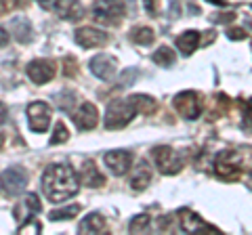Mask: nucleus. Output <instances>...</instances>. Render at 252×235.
<instances>
[{"label": "nucleus", "instance_id": "33", "mask_svg": "<svg viewBox=\"0 0 252 235\" xmlns=\"http://www.w3.org/2000/svg\"><path fill=\"white\" fill-rule=\"evenodd\" d=\"M26 231H32V233H40L42 231V227H40V223H26V225H23V227H19V233H26Z\"/></svg>", "mask_w": 252, "mask_h": 235}, {"label": "nucleus", "instance_id": "5", "mask_svg": "<svg viewBox=\"0 0 252 235\" xmlns=\"http://www.w3.org/2000/svg\"><path fill=\"white\" fill-rule=\"evenodd\" d=\"M172 107L177 109V114L185 120H198L202 109H204V103H202V97L200 92L195 90H183L172 99Z\"/></svg>", "mask_w": 252, "mask_h": 235}, {"label": "nucleus", "instance_id": "34", "mask_svg": "<svg viewBox=\"0 0 252 235\" xmlns=\"http://www.w3.org/2000/svg\"><path fill=\"white\" fill-rule=\"evenodd\" d=\"M15 9V0H0V15H6Z\"/></svg>", "mask_w": 252, "mask_h": 235}, {"label": "nucleus", "instance_id": "18", "mask_svg": "<svg viewBox=\"0 0 252 235\" xmlns=\"http://www.w3.org/2000/svg\"><path fill=\"white\" fill-rule=\"evenodd\" d=\"M152 183V166L145 160H139L132 166V175H130V187L135 191H143L145 187Z\"/></svg>", "mask_w": 252, "mask_h": 235}, {"label": "nucleus", "instance_id": "40", "mask_svg": "<svg viewBox=\"0 0 252 235\" xmlns=\"http://www.w3.org/2000/svg\"><path fill=\"white\" fill-rule=\"evenodd\" d=\"M0 189H2V183H0Z\"/></svg>", "mask_w": 252, "mask_h": 235}, {"label": "nucleus", "instance_id": "28", "mask_svg": "<svg viewBox=\"0 0 252 235\" xmlns=\"http://www.w3.org/2000/svg\"><path fill=\"white\" fill-rule=\"evenodd\" d=\"M147 227H149V216H147V214H137V216L130 218L128 231H130V233H143Z\"/></svg>", "mask_w": 252, "mask_h": 235}, {"label": "nucleus", "instance_id": "39", "mask_svg": "<svg viewBox=\"0 0 252 235\" xmlns=\"http://www.w3.org/2000/svg\"><path fill=\"white\" fill-rule=\"evenodd\" d=\"M206 2L217 4V6H225V4H227V0H206Z\"/></svg>", "mask_w": 252, "mask_h": 235}, {"label": "nucleus", "instance_id": "24", "mask_svg": "<svg viewBox=\"0 0 252 235\" xmlns=\"http://www.w3.org/2000/svg\"><path fill=\"white\" fill-rule=\"evenodd\" d=\"M76 214H80V206H78V204H69V206H65V208L53 210V212L49 214V218L51 221H69V218H74Z\"/></svg>", "mask_w": 252, "mask_h": 235}, {"label": "nucleus", "instance_id": "6", "mask_svg": "<svg viewBox=\"0 0 252 235\" xmlns=\"http://www.w3.org/2000/svg\"><path fill=\"white\" fill-rule=\"evenodd\" d=\"M154 162H156V168L162 172V175L166 176H172L181 172L183 168V160H181V155L172 149L168 145H160L154 149Z\"/></svg>", "mask_w": 252, "mask_h": 235}, {"label": "nucleus", "instance_id": "20", "mask_svg": "<svg viewBox=\"0 0 252 235\" xmlns=\"http://www.w3.org/2000/svg\"><path fill=\"white\" fill-rule=\"evenodd\" d=\"M198 44H200V32H195V29H185L183 34L177 36V49L185 57H189V55L198 49Z\"/></svg>", "mask_w": 252, "mask_h": 235}, {"label": "nucleus", "instance_id": "37", "mask_svg": "<svg viewBox=\"0 0 252 235\" xmlns=\"http://www.w3.org/2000/svg\"><path fill=\"white\" fill-rule=\"evenodd\" d=\"M53 2L55 0H38V4H40L42 9H46V11H53Z\"/></svg>", "mask_w": 252, "mask_h": 235}, {"label": "nucleus", "instance_id": "10", "mask_svg": "<svg viewBox=\"0 0 252 235\" xmlns=\"http://www.w3.org/2000/svg\"><path fill=\"white\" fill-rule=\"evenodd\" d=\"M89 69H91L93 76L99 78V80L107 82V80H112L118 72V61H116V57H112V55L99 53L89 61Z\"/></svg>", "mask_w": 252, "mask_h": 235}, {"label": "nucleus", "instance_id": "17", "mask_svg": "<svg viewBox=\"0 0 252 235\" xmlns=\"http://www.w3.org/2000/svg\"><path fill=\"white\" fill-rule=\"evenodd\" d=\"M78 176H80V183L86 185V187H91V189H99V187H103V183H105V176L101 175L99 168L94 166V162H91V160L82 162Z\"/></svg>", "mask_w": 252, "mask_h": 235}, {"label": "nucleus", "instance_id": "11", "mask_svg": "<svg viewBox=\"0 0 252 235\" xmlns=\"http://www.w3.org/2000/svg\"><path fill=\"white\" fill-rule=\"evenodd\" d=\"M26 72H28V78L32 82L40 86V84H46V82L53 80L57 67H55V63L49 61V59H34V61H30L28 63Z\"/></svg>", "mask_w": 252, "mask_h": 235}, {"label": "nucleus", "instance_id": "26", "mask_svg": "<svg viewBox=\"0 0 252 235\" xmlns=\"http://www.w3.org/2000/svg\"><path fill=\"white\" fill-rule=\"evenodd\" d=\"M67 141H69L67 126L59 120V122L53 126V135H51V141H49V143H51V145H63V143H67Z\"/></svg>", "mask_w": 252, "mask_h": 235}, {"label": "nucleus", "instance_id": "27", "mask_svg": "<svg viewBox=\"0 0 252 235\" xmlns=\"http://www.w3.org/2000/svg\"><path fill=\"white\" fill-rule=\"evenodd\" d=\"M137 78H139V69L128 67L126 72H122L120 78H118V88H128V86H132L137 82Z\"/></svg>", "mask_w": 252, "mask_h": 235}, {"label": "nucleus", "instance_id": "29", "mask_svg": "<svg viewBox=\"0 0 252 235\" xmlns=\"http://www.w3.org/2000/svg\"><path fill=\"white\" fill-rule=\"evenodd\" d=\"M23 206H26L32 214H40L42 212V202L38 200L36 193H28L26 198H23Z\"/></svg>", "mask_w": 252, "mask_h": 235}, {"label": "nucleus", "instance_id": "13", "mask_svg": "<svg viewBox=\"0 0 252 235\" xmlns=\"http://www.w3.org/2000/svg\"><path fill=\"white\" fill-rule=\"evenodd\" d=\"M72 120L78 130H93L99 122V112L93 103H82L80 107L72 114Z\"/></svg>", "mask_w": 252, "mask_h": 235}, {"label": "nucleus", "instance_id": "22", "mask_svg": "<svg viewBox=\"0 0 252 235\" xmlns=\"http://www.w3.org/2000/svg\"><path fill=\"white\" fill-rule=\"evenodd\" d=\"M152 59H154V63L162 65V67H172L177 61V53L172 51L170 46H160V49L152 55Z\"/></svg>", "mask_w": 252, "mask_h": 235}, {"label": "nucleus", "instance_id": "23", "mask_svg": "<svg viewBox=\"0 0 252 235\" xmlns=\"http://www.w3.org/2000/svg\"><path fill=\"white\" fill-rule=\"evenodd\" d=\"M130 40L135 42V44H139V46H149L154 40H156V32L152 28H135L130 32Z\"/></svg>", "mask_w": 252, "mask_h": 235}, {"label": "nucleus", "instance_id": "16", "mask_svg": "<svg viewBox=\"0 0 252 235\" xmlns=\"http://www.w3.org/2000/svg\"><path fill=\"white\" fill-rule=\"evenodd\" d=\"M53 13H57V17L65 21H80L84 17V6L78 0H55Z\"/></svg>", "mask_w": 252, "mask_h": 235}, {"label": "nucleus", "instance_id": "36", "mask_svg": "<svg viewBox=\"0 0 252 235\" xmlns=\"http://www.w3.org/2000/svg\"><path fill=\"white\" fill-rule=\"evenodd\" d=\"M6 44H9V32H6V29L0 26V49L6 46Z\"/></svg>", "mask_w": 252, "mask_h": 235}, {"label": "nucleus", "instance_id": "4", "mask_svg": "<svg viewBox=\"0 0 252 235\" xmlns=\"http://www.w3.org/2000/svg\"><path fill=\"white\" fill-rule=\"evenodd\" d=\"M126 15L122 0H97L93 4V17L103 26H118Z\"/></svg>", "mask_w": 252, "mask_h": 235}, {"label": "nucleus", "instance_id": "7", "mask_svg": "<svg viewBox=\"0 0 252 235\" xmlns=\"http://www.w3.org/2000/svg\"><path fill=\"white\" fill-rule=\"evenodd\" d=\"M0 183H2V189L6 195H11V198L21 195L28 187V172L23 166H9L0 175Z\"/></svg>", "mask_w": 252, "mask_h": 235}, {"label": "nucleus", "instance_id": "35", "mask_svg": "<svg viewBox=\"0 0 252 235\" xmlns=\"http://www.w3.org/2000/svg\"><path fill=\"white\" fill-rule=\"evenodd\" d=\"M65 63H67L65 65V74L67 76H76L78 74V67H74V61L72 59H65Z\"/></svg>", "mask_w": 252, "mask_h": 235}, {"label": "nucleus", "instance_id": "2", "mask_svg": "<svg viewBox=\"0 0 252 235\" xmlns=\"http://www.w3.org/2000/svg\"><path fill=\"white\" fill-rule=\"evenodd\" d=\"M139 112H137V105H135V99L132 97H126V99H114L112 103L107 105L105 109V128L107 130H120L124 128L126 124L132 122Z\"/></svg>", "mask_w": 252, "mask_h": 235}, {"label": "nucleus", "instance_id": "12", "mask_svg": "<svg viewBox=\"0 0 252 235\" xmlns=\"http://www.w3.org/2000/svg\"><path fill=\"white\" fill-rule=\"evenodd\" d=\"M74 40L82 49H99L109 42V34L97 28H78L74 34Z\"/></svg>", "mask_w": 252, "mask_h": 235}, {"label": "nucleus", "instance_id": "9", "mask_svg": "<svg viewBox=\"0 0 252 235\" xmlns=\"http://www.w3.org/2000/svg\"><path fill=\"white\" fill-rule=\"evenodd\" d=\"M103 162L114 176H124L132 168V153L126 149H112L103 153Z\"/></svg>", "mask_w": 252, "mask_h": 235}, {"label": "nucleus", "instance_id": "8", "mask_svg": "<svg viewBox=\"0 0 252 235\" xmlns=\"http://www.w3.org/2000/svg\"><path fill=\"white\" fill-rule=\"evenodd\" d=\"M51 118L53 109L44 101H34L28 105V126L32 132H46V128L51 126Z\"/></svg>", "mask_w": 252, "mask_h": 235}, {"label": "nucleus", "instance_id": "31", "mask_svg": "<svg viewBox=\"0 0 252 235\" xmlns=\"http://www.w3.org/2000/svg\"><path fill=\"white\" fill-rule=\"evenodd\" d=\"M158 4H160V0H143V9L147 11V15H152V17L158 15Z\"/></svg>", "mask_w": 252, "mask_h": 235}, {"label": "nucleus", "instance_id": "25", "mask_svg": "<svg viewBox=\"0 0 252 235\" xmlns=\"http://www.w3.org/2000/svg\"><path fill=\"white\" fill-rule=\"evenodd\" d=\"M132 99H135V105H137V112L139 114H154L156 112V99L152 95H132Z\"/></svg>", "mask_w": 252, "mask_h": 235}, {"label": "nucleus", "instance_id": "14", "mask_svg": "<svg viewBox=\"0 0 252 235\" xmlns=\"http://www.w3.org/2000/svg\"><path fill=\"white\" fill-rule=\"evenodd\" d=\"M179 227H181V231H185V233H206V231L219 233L217 227H210L208 223H204L195 212H189V210H183V212H181Z\"/></svg>", "mask_w": 252, "mask_h": 235}, {"label": "nucleus", "instance_id": "19", "mask_svg": "<svg viewBox=\"0 0 252 235\" xmlns=\"http://www.w3.org/2000/svg\"><path fill=\"white\" fill-rule=\"evenodd\" d=\"M107 229V221H105V216L101 214V212H91V214H86L80 225H78V231L80 233H103Z\"/></svg>", "mask_w": 252, "mask_h": 235}, {"label": "nucleus", "instance_id": "32", "mask_svg": "<svg viewBox=\"0 0 252 235\" xmlns=\"http://www.w3.org/2000/svg\"><path fill=\"white\" fill-rule=\"evenodd\" d=\"M227 38H229V40H244L246 32H244L242 28H231V29H227Z\"/></svg>", "mask_w": 252, "mask_h": 235}, {"label": "nucleus", "instance_id": "30", "mask_svg": "<svg viewBox=\"0 0 252 235\" xmlns=\"http://www.w3.org/2000/svg\"><path fill=\"white\" fill-rule=\"evenodd\" d=\"M244 128L252 130V99H248L244 105Z\"/></svg>", "mask_w": 252, "mask_h": 235}, {"label": "nucleus", "instance_id": "1", "mask_svg": "<svg viewBox=\"0 0 252 235\" xmlns=\"http://www.w3.org/2000/svg\"><path fill=\"white\" fill-rule=\"evenodd\" d=\"M40 187L46 200L53 204H59L74 198L78 193V189H80V176L67 164H51L42 172Z\"/></svg>", "mask_w": 252, "mask_h": 235}, {"label": "nucleus", "instance_id": "38", "mask_svg": "<svg viewBox=\"0 0 252 235\" xmlns=\"http://www.w3.org/2000/svg\"><path fill=\"white\" fill-rule=\"evenodd\" d=\"M4 120H6V107H4L2 103H0V126L4 124Z\"/></svg>", "mask_w": 252, "mask_h": 235}, {"label": "nucleus", "instance_id": "15", "mask_svg": "<svg viewBox=\"0 0 252 235\" xmlns=\"http://www.w3.org/2000/svg\"><path fill=\"white\" fill-rule=\"evenodd\" d=\"M9 32L19 44H30L32 40H34L32 23H30L28 17H23V15H15V17L9 21Z\"/></svg>", "mask_w": 252, "mask_h": 235}, {"label": "nucleus", "instance_id": "21", "mask_svg": "<svg viewBox=\"0 0 252 235\" xmlns=\"http://www.w3.org/2000/svg\"><path fill=\"white\" fill-rule=\"evenodd\" d=\"M76 101H78V95L74 90H59L57 95H55V103H57V107L61 109V112H74V105H76Z\"/></svg>", "mask_w": 252, "mask_h": 235}, {"label": "nucleus", "instance_id": "3", "mask_svg": "<svg viewBox=\"0 0 252 235\" xmlns=\"http://www.w3.org/2000/svg\"><path fill=\"white\" fill-rule=\"evenodd\" d=\"M242 170H244V158H242L240 151L225 149L215 158V172H217L219 178L235 181V178L242 176Z\"/></svg>", "mask_w": 252, "mask_h": 235}]
</instances>
